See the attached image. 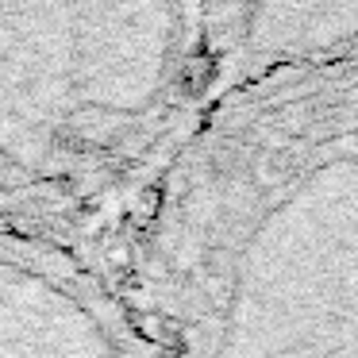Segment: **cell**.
<instances>
[{"label": "cell", "mask_w": 358, "mask_h": 358, "mask_svg": "<svg viewBox=\"0 0 358 358\" xmlns=\"http://www.w3.org/2000/svg\"><path fill=\"white\" fill-rule=\"evenodd\" d=\"M231 89L358 50V0H220ZM227 89V93H231Z\"/></svg>", "instance_id": "cell-4"}, {"label": "cell", "mask_w": 358, "mask_h": 358, "mask_svg": "<svg viewBox=\"0 0 358 358\" xmlns=\"http://www.w3.org/2000/svg\"><path fill=\"white\" fill-rule=\"evenodd\" d=\"M104 255L162 358H358V50L231 89Z\"/></svg>", "instance_id": "cell-1"}, {"label": "cell", "mask_w": 358, "mask_h": 358, "mask_svg": "<svg viewBox=\"0 0 358 358\" xmlns=\"http://www.w3.org/2000/svg\"><path fill=\"white\" fill-rule=\"evenodd\" d=\"M0 358H162L112 258L0 220Z\"/></svg>", "instance_id": "cell-3"}, {"label": "cell", "mask_w": 358, "mask_h": 358, "mask_svg": "<svg viewBox=\"0 0 358 358\" xmlns=\"http://www.w3.org/2000/svg\"><path fill=\"white\" fill-rule=\"evenodd\" d=\"M227 89L220 0H0V220L112 235Z\"/></svg>", "instance_id": "cell-2"}]
</instances>
